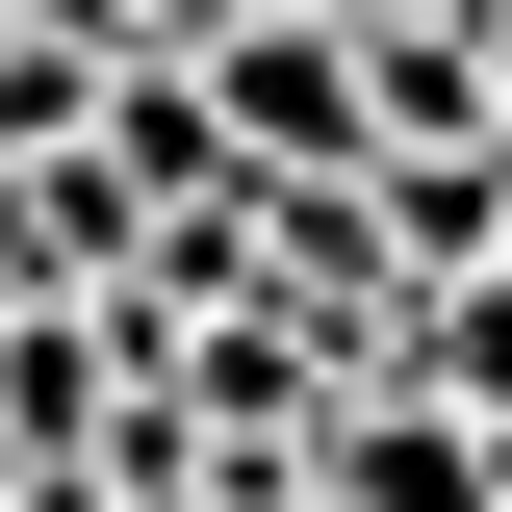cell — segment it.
Listing matches in <instances>:
<instances>
[{"label":"cell","mask_w":512,"mask_h":512,"mask_svg":"<svg viewBox=\"0 0 512 512\" xmlns=\"http://www.w3.org/2000/svg\"><path fill=\"white\" fill-rule=\"evenodd\" d=\"M180 77H205V128H231V180H359V26H256L231 0Z\"/></svg>","instance_id":"1"},{"label":"cell","mask_w":512,"mask_h":512,"mask_svg":"<svg viewBox=\"0 0 512 512\" xmlns=\"http://www.w3.org/2000/svg\"><path fill=\"white\" fill-rule=\"evenodd\" d=\"M282 487L308 512H512V461L461 436V410H410V384H333L308 436H282Z\"/></svg>","instance_id":"2"},{"label":"cell","mask_w":512,"mask_h":512,"mask_svg":"<svg viewBox=\"0 0 512 512\" xmlns=\"http://www.w3.org/2000/svg\"><path fill=\"white\" fill-rule=\"evenodd\" d=\"M359 384H410V410H461V436L512 461V256H487V282H410V308L359 333Z\"/></svg>","instance_id":"3"},{"label":"cell","mask_w":512,"mask_h":512,"mask_svg":"<svg viewBox=\"0 0 512 512\" xmlns=\"http://www.w3.org/2000/svg\"><path fill=\"white\" fill-rule=\"evenodd\" d=\"M487 128H512V0H487Z\"/></svg>","instance_id":"4"},{"label":"cell","mask_w":512,"mask_h":512,"mask_svg":"<svg viewBox=\"0 0 512 512\" xmlns=\"http://www.w3.org/2000/svg\"><path fill=\"white\" fill-rule=\"evenodd\" d=\"M0 26H26V0H0Z\"/></svg>","instance_id":"5"}]
</instances>
